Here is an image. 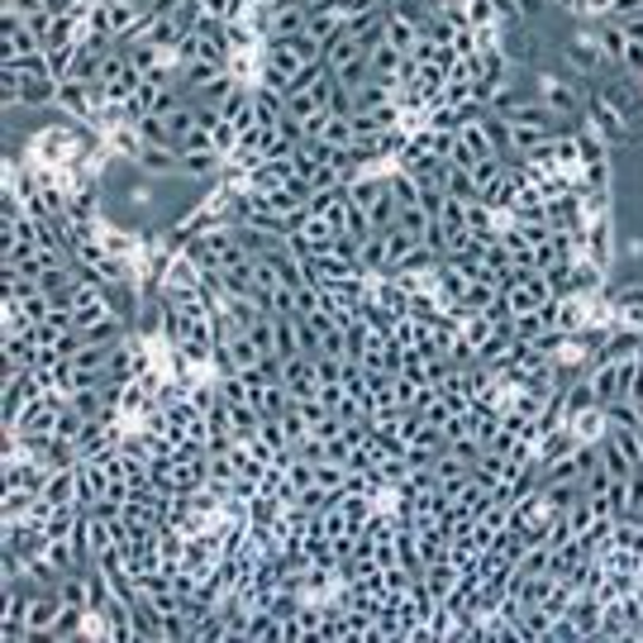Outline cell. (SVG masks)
<instances>
[{"instance_id": "obj_1", "label": "cell", "mask_w": 643, "mask_h": 643, "mask_svg": "<svg viewBox=\"0 0 643 643\" xmlns=\"http://www.w3.org/2000/svg\"><path fill=\"white\" fill-rule=\"evenodd\" d=\"M529 96L544 105L548 115H586V86H582V76H576L572 68L568 72H553V68H539L534 72V82H529Z\"/></svg>"}, {"instance_id": "obj_2", "label": "cell", "mask_w": 643, "mask_h": 643, "mask_svg": "<svg viewBox=\"0 0 643 643\" xmlns=\"http://www.w3.org/2000/svg\"><path fill=\"white\" fill-rule=\"evenodd\" d=\"M562 58H568V68L576 72V76H606V72H615V62H610V52L600 48V34L596 29H576L568 44H562Z\"/></svg>"}, {"instance_id": "obj_3", "label": "cell", "mask_w": 643, "mask_h": 643, "mask_svg": "<svg viewBox=\"0 0 643 643\" xmlns=\"http://www.w3.org/2000/svg\"><path fill=\"white\" fill-rule=\"evenodd\" d=\"M586 129H596V134L610 143V148H620V143H634L639 139V124L629 120V115L615 110V105H606L596 91H586Z\"/></svg>"}, {"instance_id": "obj_4", "label": "cell", "mask_w": 643, "mask_h": 643, "mask_svg": "<svg viewBox=\"0 0 643 643\" xmlns=\"http://www.w3.org/2000/svg\"><path fill=\"white\" fill-rule=\"evenodd\" d=\"M282 386L291 401H314L320 396V367H314V353H306V358H286L282 362Z\"/></svg>"}, {"instance_id": "obj_5", "label": "cell", "mask_w": 643, "mask_h": 643, "mask_svg": "<svg viewBox=\"0 0 643 643\" xmlns=\"http://www.w3.org/2000/svg\"><path fill=\"white\" fill-rule=\"evenodd\" d=\"M610 306H615V324H620V330H639L643 334V286L639 282L620 286V291L610 296Z\"/></svg>"}, {"instance_id": "obj_6", "label": "cell", "mask_w": 643, "mask_h": 643, "mask_svg": "<svg viewBox=\"0 0 643 643\" xmlns=\"http://www.w3.org/2000/svg\"><path fill=\"white\" fill-rule=\"evenodd\" d=\"M306 34H310V38H320V44H334L338 34H348V15H344L338 5H320V10H310Z\"/></svg>"}, {"instance_id": "obj_7", "label": "cell", "mask_w": 643, "mask_h": 643, "mask_svg": "<svg viewBox=\"0 0 643 643\" xmlns=\"http://www.w3.org/2000/svg\"><path fill=\"white\" fill-rule=\"evenodd\" d=\"M139 172L148 177H177L181 172V153L177 148H157V143H143V153L134 157Z\"/></svg>"}, {"instance_id": "obj_8", "label": "cell", "mask_w": 643, "mask_h": 643, "mask_svg": "<svg viewBox=\"0 0 643 643\" xmlns=\"http://www.w3.org/2000/svg\"><path fill=\"white\" fill-rule=\"evenodd\" d=\"M195 5H201V15L205 20H234V15H239V5H243V0H195Z\"/></svg>"}, {"instance_id": "obj_9", "label": "cell", "mask_w": 643, "mask_h": 643, "mask_svg": "<svg viewBox=\"0 0 643 643\" xmlns=\"http://www.w3.org/2000/svg\"><path fill=\"white\" fill-rule=\"evenodd\" d=\"M44 10V0H5V15H20V20H29Z\"/></svg>"}, {"instance_id": "obj_10", "label": "cell", "mask_w": 643, "mask_h": 643, "mask_svg": "<svg viewBox=\"0 0 643 643\" xmlns=\"http://www.w3.org/2000/svg\"><path fill=\"white\" fill-rule=\"evenodd\" d=\"M306 10H320V5H334V0H300Z\"/></svg>"}]
</instances>
